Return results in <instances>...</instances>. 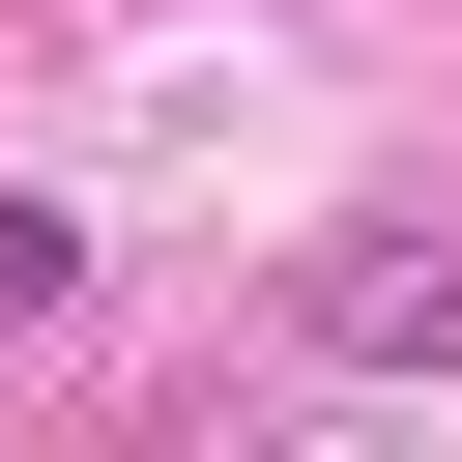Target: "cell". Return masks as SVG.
I'll return each mask as SVG.
<instances>
[{
  "mask_svg": "<svg viewBox=\"0 0 462 462\" xmlns=\"http://www.w3.org/2000/svg\"><path fill=\"white\" fill-rule=\"evenodd\" d=\"M289 318H318L346 375H404V346H462V260H433V231H346V260H318Z\"/></svg>",
  "mask_w": 462,
  "mask_h": 462,
  "instance_id": "1",
  "label": "cell"
},
{
  "mask_svg": "<svg viewBox=\"0 0 462 462\" xmlns=\"http://www.w3.org/2000/svg\"><path fill=\"white\" fill-rule=\"evenodd\" d=\"M58 289H87V231H58V202H0V346H29Z\"/></svg>",
  "mask_w": 462,
  "mask_h": 462,
  "instance_id": "2",
  "label": "cell"
}]
</instances>
